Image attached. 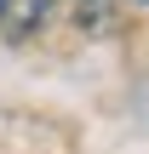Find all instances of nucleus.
Instances as JSON below:
<instances>
[{
  "instance_id": "obj_1",
  "label": "nucleus",
  "mask_w": 149,
  "mask_h": 154,
  "mask_svg": "<svg viewBox=\"0 0 149 154\" xmlns=\"http://www.w3.org/2000/svg\"><path fill=\"white\" fill-rule=\"evenodd\" d=\"M46 11H52V0H0V34L6 40H29V34H40Z\"/></svg>"
}]
</instances>
